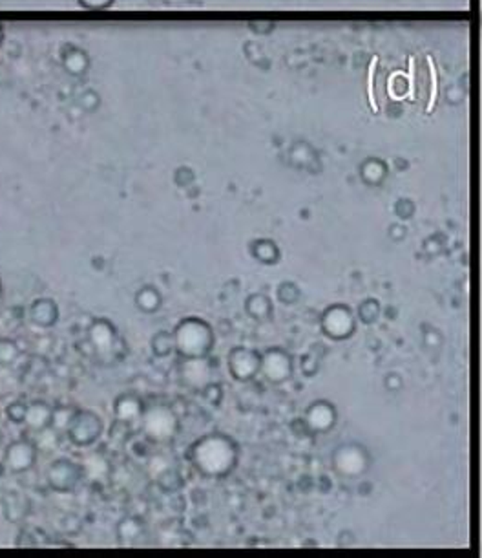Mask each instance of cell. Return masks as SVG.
<instances>
[{
    "label": "cell",
    "mask_w": 482,
    "mask_h": 558,
    "mask_svg": "<svg viewBox=\"0 0 482 558\" xmlns=\"http://www.w3.org/2000/svg\"><path fill=\"white\" fill-rule=\"evenodd\" d=\"M300 365H301V372H303V376L312 377L318 374V366H320V363H318V359L314 357V354H305L303 357H301Z\"/></svg>",
    "instance_id": "cell-21"
},
{
    "label": "cell",
    "mask_w": 482,
    "mask_h": 558,
    "mask_svg": "<svg viewBox=\"0 0 482 558\" xmlns=\"http://www.w3.org/2000/svg\"><path fill=\"white\" fill-rule=\"evenodd\" d=\"M292 357L283 348H269L261 354L259 374L270 385H283L292 377Z\"/></svg>",
    "instance_id": "cell-5"
},
{
    "label": "cell",
    "mask_w": 482,
    "mask_h": 558,
    "mask_svg": "<svg viewBox=\"0 0 482 558\" xmlns=\"http://www.w3.org/2000/svg\"><path fill=\"white\" fill-rule=\"evenodd\" d=\"M250 255L263 266H276L281 258V251L274 240L270 238H258L250 244Z\"/></svg>",
    "instance_id": "cell-13"
},
{
    "label": "cell",
    "mask_w": 482,
    "mask_h": 558,
    "mask_svg": "<svg viewBox=\"0 0 482 558\" xmlns=\"http://www.w3.org/2000/svg\"><path fill=\"white\" fill-rule=\"evenodd\" d=\"M194 180H196V177H194V173L190 171V169L181 167L176 171V183L179 185V187H188Z\"/></svg>",
    "instance_id": "cell-22"
},
{
    "label": "cell",
    "mask_w": 482,
    "mask_h": 558,
    "mask_svg": "<svg viewBox=\"0 0 482 558\" xmlns=\"http://www.w3.org/2000/svg\"><path fill=\"white\" fill-rule=\"evenodd\" d=\"M402 386H404V383H402V377H400L399 374H389V376L385 377V388H388L389 392H399Z\"/></svg>",
    "instance_id": "cell-24"
},
{
    "label": "cell",
    "mask_w": 482,
    "mask_h": 558,
    "mask_svg": "<svg viewBox=\"0 0 482 558\" xmlns=\"http://www.w3.org/2000/svg\"><path fill=\"white\" fill-rule=\"evenodd\" d=\"M415 213H416V207L410 198L396 200V204H394V214H396V218L410 220L415 216Z\"/></svg>",
    "instance_id": "cell-20"
},
{
    "label": "cell",
    "mask_w": 482,
    "mask_h": 558,
    "mask_svg": "<svg viewBox=\"0 0 482 558\" xmlns=\"http://www.w3.org/2000/svg\"><path fill=\"white\" fill-rule=\"evenodd\" d=\"M172 335L176 343V352L183 359H207L216 345L212 326L199 317H187L179 320Z\"/></svg>",
    "instance_id": "cell-2"
},
{
    "label": "cell",
    "mask_w": 482,
    "mask_h": 558,
    "mask_svg": "<svg viewBox=\"0 0 482 558\" xmlns=\"http://www.w3.org/2000/svg\"><path fill=\"white\" fill-rule=\"evenodd\" d=\"M388 235L393 242H402L405 236H408V229H405L402 224H393V225H389Z\"/></svg>",
    "instance_id": "cell-23"
},
{
    "label": "cell",
    "mask_w": 482,
    "mask_h": 558,
    "mask_svg": "<svg viewBox=\"0 0 482 558\" xmlns=\"http://www.w3.org/2000/svg\"><path fill=\"white\" fill-rule=\"evenodd\" d=\"M337 407L331 401L320 399L309 405L303 416V423L311 434H325L337 425Z\"/></svg>",
    "instance_id": "cell-8"
},
{
    "label": "cell",
    "mask_w": 482,
    "mask_h": 558,
    "mask_svg": "<svg viewBox=\"0 0 482 558\" xmlns=\"http://www.w3.org/2000/svg\"><path fill=\"white\" fill-rule=\"evenodd\" d=\"M143 416H145V430L150 438L157 439V441H168L174 438L177 430V419L172 410L157 407Z\"/></svg>",
    "instance_id": "cell-9"
},
{
    "label": "cell",
    "mask_w": 482,
    "mask_h": 558,
    "mask_svg": "<svg viewBox=\"0 0 482 558\" xmlns=\"http://www.w3.org/2000/svg\"><path fill=\"white\" fill-rule=\"evenodd\" d=\"M358 173H360V177H362V182L365 185H369V187H379V185H382L385 182L389 167L388 163L384 160H380V157H368L358 167Z\"/></svg>",
    "instance_id": "cell-11"
},
{
    "label": "cell",
    "mask_w": 482,
    "mask_h": 558,
    "mask_svg": "<svg viewBox=\"0 0 482 558\" xmlns=\"http://www.w3.org/2000/svg\"><path fill=\"white\" fill-rule=\"evenodd\" d=\"M380 314H382V308H380V302L376 298H365L358 304L357 317L362 324H368V326L374 324L380 318Z\"/></svg>",
    "instance_id": "cell-17"
},
{
    "label": "cell",
    "mask_w": 482,
    "mask_h": 558,
    "mask_svg": "<svg viewBox=\"0 0 482 558\" xmlns=\"http://www.w3.org/2000/svg\"><path fill=\"white\" fill-rule=\"evenodd\" d=\"M50 480H52V487H55L57 490H72L81 480V469L72 461L63 459L52 467Z\"/></svg>",
    "instance_id": "cell-10"
},
{
    "label": "cell",
    "mask_w": 482,
    "mask_h": 558,
    "mask_svg": "<svg viewBox=\"0 0 482 558\" xmlns=\"http://www.w3.org/2000/svg\"><path fill=\"white\" fill-rule=\"evenodd\" d=\"M101 432H103V421L97 414L90 412V410L75 414L70 421V430H68L70 439L79 447H88L94 441H97Z\"/></svg>",
    "instance_id": "cell-7"
},
{
    "label": "cell",
    "mask_w": 482,
    "mask_h": 558,
    "mask_svg": "<svg viewBox=\"0 0 482 558\" xmlns=\"http://www.w3.org/2000/svg\"><path fill=\"white\" fill-rule=\"evenodd\" d=\"M259 363L261 354L245 346H236L227 355L228 374L239 383L252 381L256 376H259Z\"/></svg>",
    "instance_id": "cell-6"
},
{
    "label": "cell",
    "mask_w": 482,
    "mask_h": 558,
    "mask_svg": "<svg viewBox=\"0 0 482 558\" xmlns=\"http://www.w3.org/2000/svg\"><path fill=\"white\" fill-rule=\"evenodd\" d=\"M152 352L156 357H168L176 352V343H174V335L170 331H157L152 337Z\"/></svg>",
    "instance_id": "cell-16"
},
{
    "label": "cell",
    "mask_w": 482,
    "mask_h": 558,
    "mask_svg": "<svg viewBox=\"0 0 482 558\" xmlns=\"http://www.w3.org/2000/svg\"><path fill=\"white\" fill-rule=\"evenodd\" d=\"M276 297H278V300H280L281 304H287V306H290V304H296L298 300H300L301 289L298 287L296 282L285 280V282H281L280 286H278V289H276Z\"/></svg>",
    "instance_id": "cell-18"
},
{
    "label": "cell",
    "mask_w": 482,
    "mask_h": 558,
    "mask_svg": "<svg viewBox=\"0 0 482 558\" xmlns=\"http://www.w3.org/2000/svg\"><path fill=\"white\" fill-rule=\"evenodd\" d=\"M135 304L145 314H156L157 309L161 308V304H163V298H161V293L157 291L156 287L146 286L139 289V293L135 295Z\"/></svg>",
    "instance_id": "cell-15"
},
{
    "label": "cell",
    "mask_w": 482,
    "mask_h": 558,
    "mask_svg": "<svg viewBox=\"0 0 482 558\" xmlns=\"http://www.w3.org/2000/svg\"><path fill=\"white\" fill-rule=\"evenodd\" d=\"M245 311L250 318H254L258 323L269 320L274 314V306L270 300L269 295L265 293H250L249 297L245 298Z\"/></svg>",
    "instance_id": "cell-12"
},
{
    "label": "cell",
    "mask_w": 482,
    "mask_h": 558,
    "mask_svg": "<svg viewBox=\"0 0 482 558\" xmlns=\"http://www.w3.org/2000/svg\"><path fill=\"white\" fill-rule=\"evenodd\" d=\"M115 414L117 418L123 421H134V419L143 418V403L139 397L135 396H123L115 401Z\"/></svg>",
    "instance_id": "cell-14"
},
{
    "label": "cell",
    "mask_w": 482,
    "mask_h": 558,
    "mask_svg": "<svg viewBox=\"0 0 482 558\" xmlns=\"http://www.w3.org/2000/svg\"><path fill=\"white\" fill-rule=\"evenodd\" d=\"M444 249H446V236L441 235V233L428 236V238L424 240V251L430 256L442 255Z\"/></svg>",
    "instance_id": "cell-19"
},
{
    "label": "cell",
    "mask_w": 482,
    "mask_h": 558,
    "mask_svg": "<svg viewBox=\"0 0 482 558\" xmlns=\"http://www.w3.org/2000/svg\"><path fill=\"white\" fill-rule=\"evenodd\" d=\"M331 465L334 472L343 478H358L365 474L371 465V456L363 445L357 441H348L334 449L331 456Z\"/></svg>",
    "instance_id": "cell-3"
},
{
    "label": "cell",
    "mask_w": 482,
    "mask_h": 558,
    "mask_svg": "<svg viewBox=\"0 0 482 558\" xmlns=\"http://www.w3.org/2000/svg\"><path fill=\"white\" fill-rule=\"evenodd\" d=\"M188 459L205 478H225L238 465L239 447L230 436L208 434L188 449Z\"/></svg>",
    "instance_id": "cell-1"
},
{
    "label": "cell",
    "mask_w": 482,
    "mask_h": 558,
    "mask_svg": "<svg viewBox=\"0 0 482 558\" xmlns=\"http://www.w3.org/2000/svg\"><path fill=\"white\" fill-rule=\"evenodd\" d=\"M320 328L331 340H348L357 331V318L348 304H331L320 317Z\"/></svg>",
    "instance_id": "cell-4"
}]
</instances>
